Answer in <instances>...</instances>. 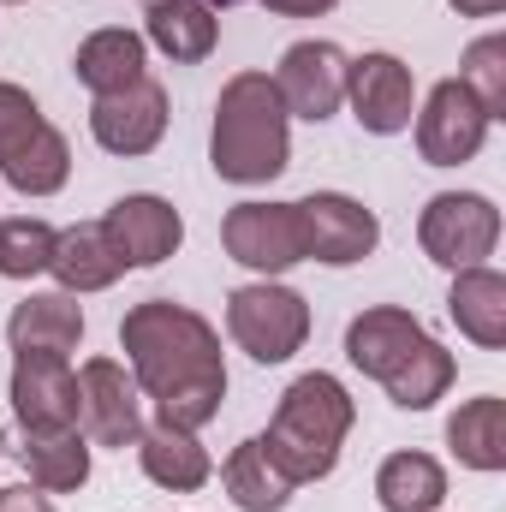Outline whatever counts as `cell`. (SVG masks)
I'll return each mask as SVG.
<instances>
[{
    "label": "cell",
    "instance_id": "6da1fadb",
    "mask_svg": "<svg viewBox=\"0 0 506 512\" xmlns=\"http://www.w3.org/2000/svg\"><path fill=\"white\" fill-rule=\"evenodd\" d=\"M120 346L131 358V382L161 411V423L197 435L203 423L221 417V399H227L221 334L197 310L173 298H143L120 322Z\"/></svg>",
    "mask_w": 506,
    "mask_h": 512
},
{
    "label": "cell",
    "instance_id": "7a4b0ae2",
    "mask_svg": "<svg viewBox=\"0 0 506 512\" xmlns=\"http://www.w3.org/2000/svg\"><path fill=\"white\" fill-rule=\"evenodd\" d=\"M346 358L387 387V399L399 411H429L447 387H453V352L441 340L423 334V322L411 310L376 304L346 328Z\"/></svg>",
    "mask_w": 506,
    "mask_h": 512
},
{
    "label": "cell",
    "instance_id": "3957f363",
    "mask_svg": "<svg viewBox=\"0 0 506 512\" xmlns=\"http://www.w3.org/2000/svg\"><path fill=\"white\" fill-rule=\"evenodd\" d=\"M292 120L274 96L268 72H239L221 84L215 131H209V161L227 185H268L292 161Z\"/></svg>",
    "mask_w": 506,
    "mask_h": 512
},
{
    "label": "cell",
    "instance_id": "277c9868",
    "mask_svg": "<svg viewBox=\"0 0 506 512\" xmlns=\"http://www.w3.org/2000/svg\"><path fill=\"white\" fill-rule=\"evenodd\" d=\"M352 417H358V405L340 387V376L310 370V376H298V382L280 393V411H274L262 447L280 465V477L298 489V483H316V477H328L340 465V447L352 435Z\"/></svg>",
    "mask_w": 506,
    "mask_h": 512
},
{
    "label": "cell",
    "instance_id": "5b68a950",
    "mask_svg": "<svg viewBox=\"0 0 506 512\" xmlns=\"http://www.w3.org/2000/svg\"><path fill=\"white\" fill-rule=\"evenodd\" d=\"M227 334L256 364H286L310 340V304L280 280H251L227 298Z\"/></svg>",
    "mask_w": 506,
    "mask_h": 512
},
{
    "label": "cell",
    "instance_id": "8992f818",
    "mask_svg": "<svg viewBox=\"0 0 506 512\" xmlns=\"http://www.w3.org/2000/svg\"><path fill=\"white\" fill-rule=\"evenodd\" d=\"M501 239V209L477 191H441L417 215V245L441 268H477Z\"/></svg>",
    "mask_w": 506,
    "mask_h": 512
},
{
    "label": "cell",
    "instance_id": "52a82bcc",
    "mask_svg": "<svg viewBox=\"0 0 506 512\" xmlns=\"http://www.w3.org/2000/svg\"><path fill=\"white\" fill-rule=\"evenodd\" d=\"M346 54L334 42H292L274 66V96L286 108V120H334L340 102H346Z\"/></svg>",
    "mask_w": 506,
    "mask_h": 512
},
{
    "label": "cell",
    "instance_id": "ba28073f",
    "mask_svg": "<svg viewBox=\"0 0 506 512\" xmlns=\"http://www.w3.org/2000/svg\"><path fill=\"white\" fill-rule=\"evenodd\" d=\"M298 227H304V262L328 268H352L381 245V221L346 191H310L298 203Z\"/></svg>",
    "mask_w": 506,
    "mask_h": 512
},
{
    "label": "cell",
    "instance_id": "9c48e42d",
    "mask_svg": "<svg viewBox=\"0 0 506 512\" xmlns=\"http://www.w3.org/2000/svg\"><path fill=\"white\" fill-rule=\"evenodd\" d=\"M12 417L24 435L78 429V376L66 352H18L12 358Z\"/></svg>",
    "mask_w": 506,
    "mask_h": 512
},
{
    "label": "cell",
    "instance_id": "30bf717a",
    "mask_svg": "<svg viewBox=\"0 0 506 512\" xmlns=\"http://www.w3.org/2000/svg\"><path fill=\"white\" fill-rule=\"evenodd\" d=\"M221 245L233 262H245L256 274H286L304 262V227H298V203H239L221 221Z\"/></svg>",
    "mask_w": 506,
    "mask_h": 512
},
{
    "label": "cell",
    "instance_id": "8fae6325",
    "mask_svg": "<svg viewBox=\"0 0 506 512\" xmlns=\"http://www.w3.org/2000/svg\"><path fill=\"white\" fill-rule=\"evenodd\" d=\"M78 423H84V441L120 447V453L143 435V393L126 376V364L90 358L78 370Z\"/></svg>",
    "mask_w": 506,
    "mask_h": 512
},
{
    "label": "cell",
    "instance_id": "7c38bea8",
    "mask_svg": "<svg viewBox=\"0 0 506 512\" xmlns=\"http://www.w3.org/2000/svg\"><path fill=\"white\" fill-rule=\"evenodd\" d=\"M489 126H495L489 108H483L459 78H447V84L429 90V102H423V114H417V149H423L429 167H459V161H471V155L483 149Z\"/></svg>",
    "mask_w": 506,
    "mask_h": 512
},
{
    "label": "cell",
    "instance_id": "4fadbf2b",
    "mask_svg": "<svg viewBox=\"0 0 506 512\" xmlns=\"http://www.w3.org/2000/svg\"><path fill=\"white\" fill-rule=\"evenodd\" d=\"M346 102H352V114H358L364 131L393 137V131L411 126V114H417V78L393 54H364V60L346 66Z\"/></svg>",
    "mask_w": 506,
    "mask_h": 512
},
{
    "label": "cell",
    "instance_id": "5bb4252c",
    "mask_svg": "<svg viewBox=\"0 0 506 512\" xmlns=\"http://www.w3.org/2000/svg\"><path fill=\"white\" fill-rule=\"evenodd\" d=\"M167 131V90L155 78H137L114 96H96L90 108V137L108 155H149Z\"/></svg>",
    "mask_w": 506,
    "mask_h": 512
},
{
    "label": "cell",
    "instance_id": "9a60e30c",
    "mask_svg": "<svg viewBox=\"0 0 506 512\" xmlns=\"http://www.w3.org/2000/svg\"><path fill=\"white\" fill-rule=\"evenodd\" d=\"M102 227H108L114 251L126 256V268H155V262H167V256L179 251V239H185L179 209H173L167 197H149V191L120 197V203L102 215Z\"/></svg>",
    "mask_w": 506,
    "mask_h": 512
},
{
    "label": "cell",
    "instance_id": "2e32d148",
    "mask_svg": "<svg viewBox=\"0 0 506 512\" xmlns=\"http://www.w3.org/2000/svg\"><path fill=\"white\" fill-rule=\"evenodd\" d=\"M131 447H137L143 477H149V483H161V489H173V495H191V489H203V483L215 477L209 447H203L191 429H173V423H161V417H155Z\"/></svg>",
    "mask_w": 506,
    "mask_h": 512
},
{
    "label": "cell",
    "instance_id": "e0dca14e",
    "mask_svg": "<svg viewBox=\"0 0 506 512\" xmlns=\"http://www.w3.org/2000/svg\"><path fill=\"white\" fill-rule=\"evenodd\" d=\"M143 42H155V48H161L167 60H179V66H197V60L215 54L221 18H215L209 0H149V12H143Z\"/></svg>",
    "mask_w": 506,
    "mask_h": 512
},
{
    "label": "cell",
    "instance_id": "ac0fdd59",
    "mask_svg": "<svg viewBox=\"0 0 506 512\" xmlns=\"http://www.w3.org/2000/svg\"><path fill=\"white\" fill-rule=\"evenodd\" d=\"M48 274L60 280V292H102V286H114L120 274H126V256L114 251V239H108V227L102 221H84V227H66L60 239H54V262H48Z\"/></svg>",
    "mask_w": 506,
    "mask_h": 512
},
{
    "label": "cell",
    "instance_id": "d6986e66",
    "mask_svg": "<svg viewBox=\"0 0 506 512\" xmlns=\"http://www.w3.org/2000/svg\"><path fill=\"white\" fill-rule=\"evenodd\" d=\"M447 316L459 322L465 340L501 352L506 346V280L495 268H453V292H447Z\"/></svg>",
    "mask_w": 506,
    "mask_h": 512
},
{
    "label": "cell",
    "instance_id": "ffe728a7",
    "mask_svg": "<svg viewBox=\"0 0 506 512\" xmlns=\"http://www.w3.org/2000/svg\"><path fill=\"white\" fill-rule=\"evenodd\" d=\"M6 340L12 352H72L84 340V310L72 304V292H30L6 316Z\"/></svg>",
    "mask_w": 506,
    "mask_h": 512
},
{
    "label": "cell",
    "instance_id": "44dd1931",
    "mask_svg": "<svg viewBox=\"0 0 506 512\" xmlns=\"http://www.w3.org/2000/svg\"><path fill=\"white\" fill-rule=\"evenodd\" d=\"M143 54H149V42H143L137 30H126V24H114V30L84 36L72 72H78V84H84L90 96H114V90H126V84L143 78Z\"/></svg>",
    "mask_w": 506,
    "mask_h": 512
},
{
    "label": "cell",
    "instance_id": "7402d4cb",
    "mask_svg": "<svg viewBox=\"0 0 506 512\" xmlns=\"http://www.w3.org/2000/svg\"><path fill=\"white\" fill-rule=\"evenodd\" d=\"M447 447H453V459L471 465V471H501L506 465V405L495 393L465 399V405L447 417Z\"/></svg>",
    "mask_w": 506,
    "mask_h": 512
},
{
    "label": "cell",
    "instance_id": "603a6c76",
    "mask_svg": "<svg viewBox=\"0 0 506 512\" xmlns=\"http://www.w3.org/2000/svg\"><path fill=\"white\" fill-rule=\"evenodd\" d=\"M24 471H30V489L42 495H78L90 483V441L78 429L24 435Z\"/></svg>",
    "mask_w": 506,
    "mask_h": 512
},
{
    "label": "cell",
    "instance_id": "cb8c5ba5",
    "mask_svg": "<svg viewBox=\"0 0 506 512\" xmlns=\"http://www.w3.org/2000/svg\"><path fill=\"white\" fill-rule=\"evenodd\" d=\"M221 483H227V501H233L239 512H280L286 501H292V483H286L280 465L268 459L262 435H256V441H239V447L227 453Z\"/></svg>",
    "mask_w": 506,
    "mask_h": 512
},
{
    "label": "cell",
    "instance_id": "d4e9b609",
    "mask_svg": "<svg viewBox=\"0 0 506 512\" xmlns=\"http://www.w3.org/2000/svg\"><path fill=\"white\" fill-rule=\"evenodd\" d=\"M381 512H435L447 501V471L429 453H393L376 471Z\"/></svg>",
    "mask_w": 506,
    "mask_h": 512
},
{
    "label": "cell",
    "instance_id": "484cf974",
    "mask_svg": "<svg viewBox=\"0 0 506 512\" xmlns=\"http://www.w3.org/2000/svg\"><path fill=\"white\" fill-rule=\"evenodd\" d=\"M0 179H6L18 197H54V191L72 179V149H66V137L54 126H42V137H36L18 161L0 167Z\"/></svg>",
    "mask_w": 506,
    "mask_h": 512
},
{
    "label": "cell",
    "instance_id": "4316f807",
    "mask_svg": "<svg viewBox=\"0 0 506 512\" xmlns=\"http://www.w3.org/2000/svg\"><path fill=\"white\" fill-rule=\"evenodd\" d=\"M54 227L48 221H36V215H12V221H0V274L6 280H30V274H48V262H54Z\"/></svg>",
    "mask_w": 506,
    "mask_h": 512
},
{
    "label": "cell",
    "instance_id": "83f0119b",
    "mask_svg": "<svg viewBox=\"0 0 506 512\" xmlns=\"http://www.w3.org/2000/svg\"><path fill=\"white\" fill-rule=\"evenodd\" d=\"M459 84L489 108V120H501L506 114V36H477V42L465 48Z\"/></svg>",
    "mask_w": 506,
    "mask_h": 512
},
{
    "label": "cell",
    "instance_id": "f1b7e54d",
    "mask_svg": "<svg viewBox=\"0 0 506 512\" xmlns=\"http://www.w3.org/2000/svg\"><path fill=\"white\" fill-rule=\"evenodd\" d=\"M42 108L30 102V90H18V84H0V167L6 161H18L36 137H42Z\"/></svg>",
    "mask_w": 506,
    "mask_h": 512
},
{
    "label": "cell",
    "instance_id": "f546056e",
    "mask_svg": "<svg viewBox=\"0 0 506 512\" xmlns=\"http://www.w3.org/2000/svg\"><path fill=\"white\" fill-rule=\"evenodd\" d=\"M0 512H54V501L42 495V489H0Z\"/></svg>",
    "mask_w": 506,
    "mask_h": 512
},
{
    "label": "cell",
    "instance_id": "4dcf8cb0",
    "mask_svg": "<svg viewBox=\"0 0 506 512\" xmlns=\"http://www.w3.org/2000/svg\"><path fill=\"white\" fill-rule=\"evenodd\" d=\"M268 12H280V18H322V12H334L340 0H262Z\"/></svg>",
    "mask_w": 506,
    "mask_h": 512
},
{
    "label": "cell",
    "instance_id": "1f68e13d",
    "mask_svg": "<svg viewBox=\"0 0 506 512\" xmlns=\"http://www.w3.org/2000/svg\"><path fill=\"white\" fill-rule=\"evenodd\" d=\"M447 6H453V12H465V18H495L506 0H447Z\"/></svg>",
    "mask_w": 506,
    "mask_h": 512
},
{
    "label": "cell",
    "instance_id": "d6a6232c",
    "mask_svg": "<svg viewBox=\"0 0 506 512\" xmlns=\"http://www.w3.org/2000/svg\"><path fill=\"white\" fill-rule=\"evenodd\" d=\"M209 6H239V0H209Z\"/></svg>",
    "mask_w": 506,
    "mask_h": 512
}]
</instances>
